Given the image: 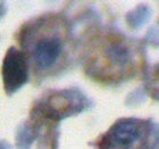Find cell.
Segmentation results:
<instances>
[{
	"label": "cell",
	"instance_id": "cell-1",
	"mask_svg": "<svg viewBox=\"0 0 159 149\" xmlns=\"http://www.w3.org/2000/svg\"><path fill=\"white\" fill-rule=\"evenodd\" d=\"M1 74L7 95H13L18 91L29 79V67L25 55L15 47L9 48L3 58Z\"/></svg>",
	"mask_w": 159,
	"mask_h": 149
},
{
	"label": "cell",
	"instance_id": "cell-2",
	"mask_svg": "<svg viewBox=\"0 0 159 149\" xmlns=\"http://www.w3.org/2000/svg\"><path fill=\"white\" fill-rule=\"evenodd\" d=\"M63 40L56 34H47L40 38L33 47L32 56L35 66L40 71L51 68L63 54Z\"/></svg>",
	"mask_w": 159,
	"mask_h": 149
},
{
	"label": "cell",
	"instance_id": "cell-3",
	"mask_svg": "<svg viewBox=\"0 0 159 149\" xmlns=\"http://www.w3.org/2000/svg\"><path fill=\"white\" fill-rule=\"evenodd\" d=\"M139 125L134 121H122L113 126L108 138L103 140L107 141L108 145L114 142L119 146H131L139 139Z\"/></svg>",
	"mask_w": 159,
	"mask_h": 149
},
{
	"label": "cell",
	"instance_id": "cell-4",
	"mask_svg": "<svg viewBox=\"0 0 159 149\" xmlns=\"http://www.w3.org/2000/svg\"><path fill=\"white\" fill-rule=\"evenodd\" d=\"M0 149H11L6 141H0Z\"/></svg>",
	"mask_w": 159,
	"mask_h": 149
}]
</instances>
